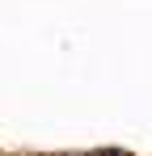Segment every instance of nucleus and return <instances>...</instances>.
<instances>
[{"label":"nucleus","mask_w":152,"mask_h":156,"mask_svg":"<svg viewBox=\"0 0 152 156\" xmlns=\"http://www.w3.org/2000/svg\"><path fill=\"white\" fill-rule=\"evenodd\" d=\"M97 156H127V152H114V148H101Z\"/></svg>","instance_id":"nucleus-1"}]
</instances>
